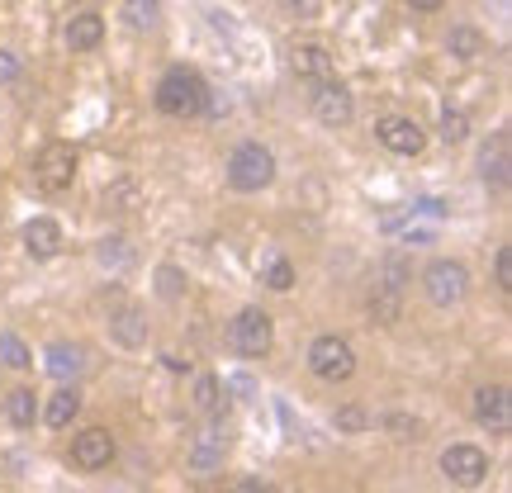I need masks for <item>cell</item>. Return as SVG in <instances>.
Masks as SVG:
<instances>
[{"label": "cell", "mask_w": 512, "mask_h": 493, "mask_svg": "<svg viewBox=\"0 0 512 493\" xmlns=\"http://www.w3.org/2000/svg\"><path fill=\"white\" fill-rule=\"evenodd\" d=\"M157 110L171 114V119H190V114L209 110V86H204V76L190 72V67H171V72L157 81Z\"/></svg>", "instance_id": "obj_1"}, {"label": "cell", "mask_w": 512, "mask_h": 493, "mask_svg": "<svg viewBox=\"0 0 512 493\" xmlns=\"http://www.w3.org/2000/svg\"><path fill=\"white\" fill-rule=\"evenodd\" d=\"M271 181H275L271 147L242 143L238 152H233V162H228V185H233V190H242V195H252V190H266Z\"/></svg>", "instance_id": "obj_2"}, {"label": "cell", "mask_w": 512, "mask_h": 493, "mask_svg": "<svg viewBox=\"0 0 512 493\" xmlns=\"http://www.w3.org/2000/svg\"><path fill=\"white\" fill-rule=\"evenodd\" d=\"M422 290H427V299H432L437 309L460 304V299L470 294V271H465V261H451V256L432 261V266L422 271Z\"/></svg>", "instance_id": "obj_3"}, {"label": "cell", "mask_w": 512, "mask_h": 493, "mask_svg": "<svg viewBox=\"0 0 512 493\" xmlns=\"http://www.w3.org/2000/svg\"><path fill=\"white\" fill-rule=\"evenodd\" d=\"M309 370L318 375V380L328 384H342L356 375V351H351L347 337H337V332H328V337H318L309 347Z\"/></svg>", "instance_id": "obj_4"}, {"label": "cell", "mask_w": 512, "mask_h": 493, "mask_svg": "<svg viewBox=\"0 0 512 493\" xmlns=\"http://www.w3.org/2000/svg\"><path fill=\"white\" fill-rule=\"evenodd\" d=\"M271 342H275L271 313L242 309L238 318H233V347H238V356H247V361H261V356L271 351Z\"/></svg>", "instance_id": "obj_5"}, {"label": "cell", "mask_w": 512, "mask_h": 493, "mask_svg": "<svg viewBox=\"0 0 512 493\" xmlns=\"http://www.w3.org/2000/svg\"><path fill=\"white\" fill-rule=\"evenodd\" d=\"M441 475L451 479V484H460V489H479L484 479H489V456L479 451V446H451L446 456H441Z\"/></svg>", "instance_id": "obj_6"}, {"label": "cell", "mask_w": 512, "mask_h": 493, "mask_svg": "<svg viewBox=\"0 0 512 493\" xmlns=\"http://www.w3.org/2000/svg\"><path fill=\"white\" fill-rule=\"evenodd\" d=\"M351 114H356V100H351V91L342 86V81H318V91H313V119L323 128H347Z\"/></svg>", "instance_id": "obj_7"}, {"label": "cell", "mask_w": 512, "mask_h": 493, "mask_svg": "<svg viewBox=\"0 0 512 493\" xmlns=\"http://www.w3.org/2000/svg\"><path fill=\"white\" fill-rule=\"evenodd\" d=\"M34 181L43 185V190H72L76 181V152L67 143H53V147H43L38 152V162H34Z\"/></svg>", "instance_id": "obj_8"}, {"label": "cell", "mask_w": 512, "mask_h": 493, "mask_svg": "<svg viewBox=\"0 0 512 493\" xmlns=\"http://www.w3.org/2000/svg\"><path fill=\"white\" fill-rule=\"evenodd\" d=\"M375 138H380L389 152H399V157H418L422 147H427V133L418 128V119H403V114H389L375 124Z\"/></svg>", "instance_id": "obj_9"}, {"label": "cell", "mask_w": 512, "mask_h": 493, "mask_svg": "<svg viewBox=\"0 0 512 493\" xmlns=\"http://www.w3.org/2000/svg\"><path fill=\"white\" fill-rule=\"evenodd\" d=\"M114 460V437L105 427H86L81 437H72V465L81 470H110Z\"/></svg>", "instance_id": "obj_10"}, {"label": "cell", "mask_w": 512, "mask_h": 493, "mask_svg": "<svg viewBox=\"0 0 512 493\" xmlns=\"http://www.w3.org/2000/svg\"><path fill=\"white\" fill-rule=\"evenodd\" d=\"M475 418L484 422V427H494V432H508L512 422V403H508V389L503 384H484L475 394Z\"/></svg>", "instance_id": "obj_11"}, {"label": "cell", "mask_w": 512, "mask_h": 493, "mask_svg": "<svg viewBox=\"0 0 512 493\" xmlns=\"http://www.w3.org/2000/svg\"><path fill=\"white\" fill-rule=\"evenodd\" d=\"M290 72L304 76V81H328L332 76V53L323 48V43H294Z\"/></svg>", "instance_id": "obj_12"}, {"label": "cell", "mask_w": 512, "mask_h": 493, "mask_svg": "<svg viewBox=\"0 0 512 493\" xmlns=\"http://www.w3.org/2000/svg\"><path fill=\"white\" fill-rule=\"evenodd\" d=\"M24 252L38 256V261H48V256L62 252V228L53 219H34L24 228Z\"/></svg>", "instance_id": "obj_13"}, {"label": "cell", "mask_w": 512, "mask_h": 493, "mask_svg": "<svg viewBox=\"0 0 512 493\" xmlns=\"http://www.w3.org/2000/svg\"><path fill=\"white\" fill-rule=\"evenodd\" d=\"M100 38H105V19L95 15V10L67 19V48L72 53H91V48H100Z\"/></svg>", "instance_id": "obj_14"}, {"label": "cell", "mask_w": 512, "mask_h": 493, "mask_svg": "<svg viewBox=\"0 0 512 493\" xmlns=\"http://www.w3.org/2000/svg\"><path fill=\"white\" fill-rule=\"evenodd\" d=\"M43 366H48L53 380H76L81 366H86V351L72 347V342H53V347L43 351Z\"/></svg>", "instance_id": "obj_15"}, {"label": "cell", "mask_w": 512, "mask_h": 493, "mask_svg": "<svg viewBox=\"0 0 512 493\" xmlns=\"http://www.w3.org/2000/svg\"><path fill=\"white\" fill-rule=\"evenodd\" d=\"M223 446H228L223 432L219 427H209V432L195 441V451H190V470H195V475H214V470L223 465Z\"/></svg>", "instance_id": "obj_16"}, {"label": "cell", "mask_w": 512, "mask_h": 493, "mask_svg": "<svg viewBox=\"0 0 512 493\" xmlns=\"http://www.w3.org/2000/svg\"><path fill=\"white\" fill-rule=\"evenodd\" d=\"M110 332H114V342H124V347H143L147 342V323H143V313L133 309V304H124V309L114 313Z\"/></svg>", "instance_id": "obj_17"}, {"label": "cell", "mask_w": 512, "mask_h": 493, "mask_svg": "<svg viewBox=\"0 0 512 493\" xmlns=\"http://www.w3.org/2000/svg\"><path fill=\"white\" fill-rule=\"evenodd\" d=\"M76 413H81V394H76V389H57L53 399H48V408H43V422L62 432V427H67Z\"/></svg>", "instance_id": "obj_18"}, {"label": "cell", "mask_w": 512, "mask_h": 493, "mask_svg": "<svg viewBox=\"0 0 512 493\" xmlns=\"http://www.w3.org/2000/svg\"><path fill=\"white\" fill-rule=\"evenodd\" d=\"M5 418H10V427H34L38 422V394L34 389H15L10 399H5Z\"/></svg>", "instance_id": "obj_19"}, {"label": "cell", "mask_w": 512, "mask_h": 493, "mask_svg": "<svg viewBox=\"0 0 512 493\" xmlns=\"http://www.w3.org/2000/svg\"><path fill=\"white\" fill-rule=\"evenodd\" d=\"M479 166H484V181H494L498 185V190H503V185H508V133H498V138H494V152H489V147H484V162H479Z\"/></svg>", "instance_id": "obj_20"}, {"label": "cell", "mask_w": 512, "mask_h": 493, "mask_svg": "<svg viewBox=\"0 0 512 493\" xmlns=\"http://www.w3.org/2000/svg\"><path fill=\"white\" fill-rule=\"evenodd\" d=\"M446 48H451V57H460V62H475V57H484V34L470 29V24H460V29H451Z\"/></svg>", "instance_id": "obj_21"}, {"label": "cell", "mask_w": 512, "mask_h": 493, "mask_svg": "<svg viewBox=\"0 0 512 493\" xmlns=\"http://www.w3.org/2000/svg\"><path fill=\"white\" fill-rule=\"evenodd\" d=\"M261 280H266L271 290L285 294V290H294V266L280 252H266V256H261Z\"/></svg>", "instance_id": "obj_22"}, {"label": "cell", "mask_w": 512, "mask_h": 493, "mask_svg": "<svg viewBox=\"0 0 512 493\" xmlns=\"http://www.w3.org/2000/svg\"><path fill=\"white\" fill-rule=\"evenodd\" d=\"M124 19L128 29H157V19H162V0H124Z\"/></svg>", "instance_id": "obj_23"}, {"label": "cell", "mask_w": 512, "mask_h": 493, "mask_svg": "<svg viewBox=\"0 0 512 493\" xmlns=\"http://www.w3.org/2000/svg\"><path fill=\"white\" fill-rule=\"evenodd\" d=\"M0 361H5V366H15V370H29L34 366V351L24 347L15 332H0Z\"/></svg>", "instance_id": "obj_24"}, {"label": "cell", "mask_w": 512, "mask_h": 493, "mask_svg": "<svg viewBox=\"0 0 512 493\" xmlns=\"http://www.w3.org/2000/svg\"><path fill=\"white\" fill-rule=\"evenodd\" d=\"M441 138H446V143H465V138H470V114L465 110L441 114Z\"/></svg>", "instance_id": "obj_25"}, {"label": "cell", "mask_w": 512, "mask_h": 493, "mask_svg": "<svg viewBox=\"0 0 512 493\" xmlns=\"http://www.w3.org/2000/svg\"><path fill=\"white\" fill-rule=\"evenodd\" d=\"M403 285H408V256H403V252H389V256H384V290L399 294Z\"/></svg>", "instance_id": "obj_26"}, {"label": "cell", "mask_w": 512, "mask_h": 493, "mask_svg": "<svg viewBox=\"0 0 512 493\" xmlns=\"http://www.w3.org/2000/svg\"><path fill=\"white\" fill-rule=\"evenodd\" d=\"M195 403H200L204 413H219L223 408V384L214 380V375H204V380L195 384Z\"/></svg>", "instance_id": "obj_27"}, {"label": "cell", "mask_w": 512, "mask_h": 493, "mask_svg": "<svg viewBox=\"0 0 512 493\" xmlns=\"http://www.w3.org/2000/svg\"><path fill=\"white\" fill-rule=\"evenodd\" d=\"M370 313H375V323H384V328H389V323L399 318V294L384 290V285H380V294L370 299Z\"/></svg>", "instance_id": "obj_28"}, {"label": "cell", "mask_w": 512, "mask_h": 493, "mask_svg": "<svg viewBox=\"0 0 512 493\" xmlns=\"http://www.w3.org/2000/svg\"><path fill=\"white\" fill-rule=\"evenodd\" d=\"M366 427H370V413H366V408H356V403L337 408V432H366Z\"/></svg>", "instance_id": "obj_29"}, {"label": "cell", "mask_w": 512, "mask_h": 493, "mask_svg": "<svg viewBox=\"0 0 512 493\" xmlns=\"http://www.w3.org/2000/svg\"><path fill=\"white\" fill-rule=\"evenodd\" d=\"M157 294H162V299H181V294H185V275L176 271V266H162V271H157Z\"/></svg>", "instance_id": "obj_30"}, {"label": "cell", "mask_w": 512, "mask_h": 493, "mask_svg": "<svg viewBox=\"0 0 512 493\" xmlns=\"http://www.w3.org/2000/svg\"><path fill=\"white\" fill-rule=\"evenodd\" d=\"M100 266H128V242L124 238H110V242H100Z\"/></svg>", "instance_id": "obj_31"}, {"label": "cell", "mask_w": 512, "mask_h": 493, "mask_svg": "<svg viewBox=\"0 0 512 493\" xmlns=\"http://www.w3.org/2000/svg\"><path fill=\"white\" fill-rule=\"evenodd\" d=\"M384 427H389V432H394L399 441H418V432H422V422H418V418H403V413L384 418Z\"/></svg>", "instance_id": "obj_32"}, {"label": "cell", "mask_w": 512, "mask_h": 493, "mask_svg": "<svg viewBox=\"0 0 512 493\" xmlns=\"http://www.w3.org/2000/svg\"><path fill=\"white\" fill-rule=\"evenodd\" d=\"M494 280H498V290L503 294L512 290V252L508 247H498V256H494Z\"/></svg>", "instance_id": "obj_33"}, {"label": "cell", "mask_w": 512, "mask_h": 493, "mask_svg": "<svg viewBox=\"0 0 512 493\" xmlns=\"http://www.w3.org/2000/svg\"><path fill=\"white\" fill-rule=\"evenodd\" d=\"M15 76H19V57L10 48H0V86H10Z\"/></svg>", "instance_id": "obj_34"}, {"label": "cell", "mask_w": 512, "mask_h": 493, "mask_svg": "<svg viewBox=\"0 0 512 493\" xmlns=\"http://www.w3.org/2000/svg\"><path fill=\"white\" fill-rule=\"evenodd\" d=\"M280 5H285V10H294V15H313L323 0H280Z\"/></svg>", "instance_id": "obj_35"}, {"label": "cell", "mask_w": 512, "mask_h": 493, "mask_svg": "<svg viewBox=\"0 0 512 493\" xmlns=\"http://www.w3.org/2000/svg\"><path fill=\"white\" fill-rule=\"evenodd\" d=\"M413 10H441V0H408Z\"/></svg>", "instance_id": "obj_36"}]
</instances>
